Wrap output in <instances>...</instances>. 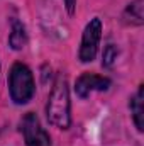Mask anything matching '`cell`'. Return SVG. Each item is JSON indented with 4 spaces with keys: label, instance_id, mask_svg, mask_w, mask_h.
<instances>
[{
    "label": "cell",
    "instance_id": "9",
    "mask_svg": "<svg viewBox=\"0 0 144 146\" xmlns=\"http://www.w3.org/2000/svg\"><path fill=\"white\" fill-rule=\"evenodd\" d=\"M117 48L114 46V44H108L107 48H105V51H104V60H102V63H104V66H112L114 65V61L117 60Z\"/></svg>",
    "mask_w": 144,
    "mask_h": 146
},
{
    "label": "cell",
    "instance_id": "3",
    "mask_svg": "<svg viewBox=\"0 0 144 146\" xmlns=\"http://www.w3.org/2000/svg\"><path fill=\"white\" fill-rule=\"evenodd\" d=\"M20 131L24 134L26 146H51L49 134L44 131V127L41 126L37 115L32 114V112L26 114V117L22 119Z\"/></svg>",
    "mask_w": 144,
    "mask_h": 146
},
{
    "label": "cell",
    "instance_id": "10",
    "mask_svg": "<svg viewBox=\"0 0 144 146\" xmlns=\"http://www.w3.org/2000/svg\"><path fill=\"white\" fill-rule=\"evenodd\" d=\"M65 3H66V9H68V12H70V14H73V12H75L76 0H65Z\"/></svg>",
    "mask_w": 144,
    "mask_h": 146
},
{
    "label": "cell",
    "instance_id": "5",
    "mask_svg": "<svg viewBox=\"0 0 144 146\" xmlns=\"http://www.w3.org/2000/svg\"><path fill=\"white\" fill-rule=\"evenodd\" d=\"M108 87H110L108 78L98 76V75H92V73H85L76 80V94L80 97H87L93 90H107Z\"/></svg>",
    "mask_w": 144,
    "mask_h": 146
},
{
    "label": "cell",
    "instance_id": "8",
    "mask_svg": "<svg viewBox=\"0 0 144 146\" xmlns=\"http://www.w3.org/2000/svg\"><path fill=\"white\" fill-rule=\"evenodd\" d=\"M144 0H134L127 9H126V14H124V17H126V21L127 22H131V24H136V26H141L143 24V9H144Z\"/></svg>",
    "mask_w": 144,
    "mask_h": 146
},
{
    "label": "cell",
    "instance_id": "2",
    "mask_svg": "<svg viewBox=\"0 0 144 146\" xmlns=\"http://www.w3.org/2000/svg\"><path fill=\"white\" fill-rule=\"evenodd\" d=\"M9 87H10V97L14 102L17 104L29 102L34 95V78L31 70L22 63H15L10 70Z\"/></svg>",
    "mask_w": 144,
    "mask_h": 146
},
{
    "label": "cell",
    "instance_id": "7",
    "mask_svg": "<svg viewBox=\"0 0 144 146\" xmlns=\"http://www.w3.org/2000/svg\"><path fill=\"white\" fill-rule=\"evenodd\" d=\"M9 42L14 49H22L27 42V34H26V29L24 26L19 22V21H14L12 22V33L9 36Z\"/></svg>",
    "mask_w": 144,
    "mask_h": 146
},
{
    "label": "cell",
    "instance_id": "6",
    "mask_svg": "<svg viewBox=\"0 0 144 146\" xmlns=\"http://www.w3.org/2000/svg\"><path fill=\"white\" fill-rule=\"evenodd\" d=\"M131 110H132V117H134L136 127L139 131H143L144 129V90H143V87H139L137 94L131 100Z\"/></svg>",
    "mask_w": 144,
    "mask_h": 146
},
{
    "label": "cell",
    "instance_id": "4",
    "mask_svg": "<svg viewBox=\"0 0 144 146\" xmlns=\"http://www.w3.org/2000/svg\"><path fill=\"white\" fill-rule=\"evenodd\" d=\"M100 33H102L100 19L90 21L88 26L85 27V33L81 37V46H80V60L83 63L93 61L97 49H98V42H100Z\"/></svg>",
    "mask_w": 144,
    "mask_h": 146
},
{
    "label": "cell",
    "instance_id": "1",
    "mask_svg": "<svg viewBox=\"0 0 144 146\" xmlns=\"http://www.w3.org/2000/svg\"><path fill=\"white\" fill-rule=\"evenodd\" d=\"M48 119L53 126L59 129H68L71 122L70 115V92H68V83L63 75H59L53 85L49 100H48Z\"/></svg>",
    "mask_w": 144,
    "mask_h": 146
}]
</instances>
